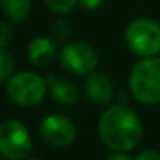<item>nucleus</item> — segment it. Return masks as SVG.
Instances as JSON below:
<instances>
[{"mask_svg":"<svg viewBox=\"0 0 160 160\" xmlns=\"http://www.w3.org/2000/svg\"><path fill=\"white\" fill-rule=\"evenodd\" d=\"M27 57L32 64L46 68L58 57V49L55 42L47 36H36L30 41L27 47Z\"/></svg>","mask_w":160,"mask_h":160,"instance_id":"1a4fd4ad","label":"nucleus"},{"mask_svg":"<svg viewBox=\"0 0 160 160\" xmlns=\"http://www.w3.org/2000/svg\"><path fill=\"white\" fill-rule=\"evenodd\" d=\"M98 132L102 143L112 151H130L141 138L140 118L124 105L107 108L98 124Z\"/></svg>","mask_w":160,"mask_h":160,"instance_id":"f257e3e1","label":"nucleus"},{"mask_svg":"<svg viewBox=\"0 0 160 160\" xmlns=\"http://www.w3.org/2000/svg\"><path fill=\"white\" fill-rule=\"evenodd\" d=\"M39 130L42 138L57 148L69 146L77 137V129L74 122L63 115H47L41 121Z\"/></svg>","mask_w":160,"mask_h":160,"instance_id":"0eeeda50","label":"nucleus"},{"mask_svg":"<svg viewBox=\"0 0 160 160\" xmlns=\"http://www.w3.org/2000/svg\"><path fill=\"white\" fill-rule=\"evenodd\" d=\"M78 2L87 10H96V8H99L104 3V0H78Z\"/></svg>","mask_w":160,"mask_h":160,"instance_id":"f3484780","label":"nucleus"},{"mask_svg":"<svg viewBox=\"0 0 160 160\" xmlns=\"http://www.w3.org/2000/svg\"><path fill=\"white\" fill-rule=\"evenodd\" d=\"M127 47L141 58L155 57L160 52V25L146 18L132 21L124 33Z\"/></svg>","mask_w":160,"mask_h":160,"instance_id":"20e7f679","label":"nucleus"},{"mask_svg":"<svg viewBox=\"0 0 160 160\" xmlns=\"http://www.w3.org/2000/svg\"><path fill=\"white\" fill-rule=\"evenodd\" d=\"M52 35H53V38L57 39V41H64V39H68L69 38V35H71V27L66 24V22H63V21H57L53 25H52Z\"/></svg>","mask_w":160,"mask_h":160,"instance_id":"4468645a","label":"nucleus"},{"mask_svg":"<svg viewBox=\"0 0 160 160\" xmlns=\"http://www.w3.org/2000/svg\"><path fill=\"white\" fill-rule=\"evenodd\" d=\"M27 127L18 119H7L0 126V152L8 160H25L32 152Z\"/></svg>","mask_w":160,"mask_h":160,"instance_id":"39448f33","label":"nucleus"},{"mask_svg":"<svg viewBox=\"0 0 160 160\" xmlns=\"http://www.w3.org/2000/svg\"><path fill=\"white\" fill-rule=\"evenodd\" d=\"M2 11L11 22H22L30 16L32 2L30 0H2Z\"/></svg>","mask_w":160,"mask_h":160,"instance_id":"9b49d317","label":"nucleus"},{"mask_svg":"<svg viewBox=\"0 0 160 160\" xmlns=\"http://www.w3.org/2000/svg\"><path fill=\"white\" fill-rule=\"evenodd\" d=\"M85 94L98 105H108L115 96L112 80L104 74H90L85 80Z\"/></svg>","mask_w":160,"mask_h":160,"instance_id":"6e6552de","label":"nucleus"},{"mask_svg":"<svg viewBox=\"0 0 160 160\" xmlns=\"http://www.w3.org/2000/svg\"><path fill=\"white\" fill-rule=\"evenodd\" d=\"M58 58L61 68L75 75H85L93 72L99 63L98 52L90 44L82 41H74L63 46Z\"/></svg>","mask_w":160,"mask_h":160,"instance_id":"423d86ee","label":"nucleus"},{"mask_svg":"<svg viewBox=\"0 0 160 160\" xmlns=\"http://www.w3.org/2000/svg\"><path fill=\"white\" fill-rule=\"evenodd\" d=\"M78 0H44L46 7L53 11V13H58V14H68L71 13L75 5H77Z\"/></svg>","mask_w":160,"mask_h":160,"instance_id":"f8f14e48","label":"nucleus"},{"mask_svg":"<svg viewBox=\"0 0 160 160\" xmlns=\"http://www.w3.org/2000/svg\"><path fill=\"white\" fill-rule=\"evenodd\" d=\"M132 96L144 104L154 105L160 102V58L149 57L138 61L129 77Z\"/></svg>","mask_w":160,"mask_h":160,"instance_id":"f03ea898","label":"nucleus"},{"mask_svg":"<svg viewBox=\"0 0 160 160\" xmlns=\"http://www.w3.org/2000/svg\"><path fill=\"white\" fill-rule=\"evenodd\" d=\"M13 57L7 52V49H2V52H0V80L2 82H8V78L13 74Z\"/></svg>","mask_w":160,"mask_h":160,"instance_id":"ddd939ff","label":"nucleus"},{"mask_svg":"<svg viewBox=\"0 0 160 160\" xmlns=\"http://www.w3.org/2000/svg\"><path fill=\"white\" fill-rule=\"evenodd\" d=\"M25 160H38V158H25Z\"/></svg>","mask_w":160,"mask_h":160,"instance_id":"6ab92c4d","label":"nucleus"},{"mask_svg":"<svg viewBox=\"0 0 160 160\" xmlns=\"http://www.w3.org/2000/svg\"><path fill=\"white\" fill-rule=\"evenodd\" d=\"M47 80V87L50 90L52 98L61 104V105H74L78 99V91L77 87L71 82L69 78H60V77H53L49 75L46 77Z\"/></svg>","mask_w":160,"mask_h":160,"instance_id":"9d476101","label":"nucleus"},{"mask_svg":"<svg viewBox=\"0 0 160 160\" xmlns=\"http://www.w3.org/2000/svg\"><path fill=\"white\" fill-rule=\"evenodd\" d=\"M107 160H132V158L122 151H115L112 155L107 157Z\"/></svg>","mask_w":160,"mask_h":160,"instance_id":"a211bd4d","label":"nucleus"},{"mask_svg":"<svg viewBox=\"0 0 160 160\" xmlns=\"http://www.w3.org/2000/svg\"><path fill=\"white\" fill-rule=\"evenodd\" d=\"M133 160H160V152L154 149H146L141 151Z\"/></svg>","mask_w":160,"mask_h":160,"instance_id":"dca6fc26","label":"nucleus"},{"mask_svg":"<svg viewBox=\"0 0 160 160\" xmlns=\"http://www.w3.org/2000/svg\"><path fill=\"white\" fill-rule=\"evenodd\" d=\"M47 80L35 72H19L8 78L7 94L19 107L39 105L47 93Z\"/></svg>","mask_w":160,"mask_h":160,"instance_id":"7ed1b4c3","label":"nucleus"},{"mask_svg":"<svg viewBox=\"0 0 160 160\" xmlns=\"http://www.w3.org/2000/svg\"><path fill=\"white\" fill-rule=\"evenodd\" d=\"M11 39H13V27L8 22H2V25H0V46H2V49H7Z\"/></svg>","mask_w":160,"mask_h":160,"instance_id":"2eb2a0df","label":"nucleus"}]
</instances>
